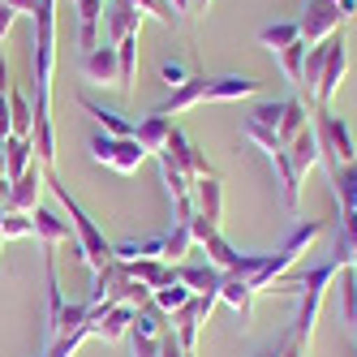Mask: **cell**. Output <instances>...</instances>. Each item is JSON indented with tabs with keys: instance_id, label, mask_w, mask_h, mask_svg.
Masks as SVG:
<instances>
[{
	"instance_id": "obj_1",
	"label": "cell",
	"mask_w": 357,
	"mask_h": 357,
	"mask_svg": "<svg viewBox=\"0 0 357 357\" xmlns=\"http://www.w3.org/2000/svg\"><path fill=\"white\" fill-rule=\"evenodd\" d=\"M336 275H340V263H336V259H327V263H319V267H310V271L280 275L275 284L267 289V293L301 297V310H297V319H293V327H289L301 344H310L314 323H319V310H323V297H327V289H331V280H336Z\"/></svg>"
},
{
	"instance_id": "obj_2",
	"label": "cell",
	"mask_w": 357,
	"mask_h": 357,
	"mask_svg": "<svg viewBox=\"0 0 357 357\" xmlns=\"http://www.w3.org/2000/svg\"><path fill=\"white\" fill-rule=\"evenodd\" d=\"M259 91V82L254 78H237V73H228V78H202V73H194V78L181 86V91H172L160 108H151V116H176V112H185V108H194V104H228V99H245V95H254Z\"/></svg>"
},
{
	"instance_id": "obj_3",
	"label": "cell",
	"mask_w": 357,
	"mask_h": 357,
	"mask_svg": "<svg viewBox=\"0 0 357 357\" xmlns=\"http://www.w3.org/2000/svg\"><path fill=\"white\" fill-rule=\"evenodd\" d=\"M43 181H47V190H52L56 198H61V207L69 211V228H73V254L91 267V271H104L116 254H112V241H104V233H99V224L78 207V202L69 198V185H61V176H52V172H43Z\"/></svg>"
},
{
	"instance_id": "obj_4",
	"label": "cell",
	"mask_w": 357,
	"mask_h": 357,
	"mask_svg": "<svg viewBox=\"0 0 357 357\" xmlns=\"http://www.w3.org/2000/svg\"><path fill=\"white\" fill-rule=\"evenodd\" d=\"M314 138H319V151H323V160H327L331 168H340V164H353V160H357V142H353L349 125H344L336 112L319 108V130H314Z\"/></svg>"
},
{
	"instance_id": "obj_5",
	"label": "cell",
	"mask_w": 357,
	"mask_h": 357,
	"mask_svg": "<svg viewBox=\"0 0 357 357\" xmlns=\"http://www.w3.org/2000/svg\"><path fill=\"white\" fill-rule=\"evenodd\" d=\"M91 160L104 164L112 172H138V164L146 160V146L138 138H112V134H95L91 138Z\"/></svg>"
},
{
	"instance_id": "obj_6",
	"label": "cell",
	"mask_w": 357,
	"mask_h": 357,
	"mask_svg": "<svg viewBox=\"0 0 357 357\" xmlns=\"http://www.w3.org/2000/svg\"><path fill=\"white\" fill-rule=\"evenodd\" d=\"M340 22H344V9L336 5V0H310L305 13H301V22H297V31H301L305 43H323V39H331L340 31Z\"/></svg>"
},
{
	"instance_id": "obj_7",
	"label": "cell",
	"mask_w": 357,
	"mask_h": 357,
	"mask_svg": "<svg viewBox=\"0 0 357 357\" xmlns=\"http://www.w3.org/2000/svg\"><path fill=\"white\" fill-rule=\"evenodd\" d=\"M344 35L336 31L327 39V61H323V73H319V86H314V104L319 108H327L331 104V95H336V86H340V78H344V69H349V52H344Z\"/></svg>"
},
{
	"instance_id": "obj_8",
	"label": "cell",
	"mask_w": 357,
	"mask_h": 357,
	"mask_svg": "<svg viewBox=\"0 0 357 357\" xmlns=\"http://www.w3.org/2000/svg\"><path fill=\"white\" fill-rule=\"evenodd\" d=\"M211 305H215V297H190L181 310L172 314V336H176V344H181L185 353L198 349V331H202V323H207Z\"/></svg>"
},
{
	"instance_id": "obj_9",
	"label": "cell",
	"mask_w": 357,
	"mask_h": 357,
	"mask_svg": "<svg viewBox=\"0 0 357 357\" xmlns=\"http://www.w3.org/2000/svg\"><path fill=\"white\" fill-rule=\"evenodd\" d=\"M43 172H47V168H43V164L35 160V164H31V168L22 172V176H17L13 185H9V198L0 202V207H5V211H13V215H31V211L39 207V194L47 190Z\"/></svg>"
},
{
	"instance_id": "obj_10",
	"label": "cell",
	"mask_w": 357,
	"mask_h": 357,
	"mask_svg": "<svg viewBox=\"0 0 357 357\" xmlns=\"http://www.w3.org/2000/svg\"><path fill=\"white\" fill-rule=\"evenodd\" d=\"M134 305L130 301H121V305H99V310H91V336L95 340H104V344H112V340H125L130 336V327H134Z\"/></svg>"
},
{
	"instance_id": "obj_11",
	"label": "cell",
	"mask_w": 357,
	"mask_h": 357,
	"mask_svg": "<svg viewBox=\"0 0 357 357\" xmlns=\"http://www.w3.org/2000/svg\"><path fill=\"white\" fill-rule=\"evenodd\" d=\"M104 26H108V39L121 43V39L138 35V26H142V9L134 5V0H104Z\"/></svg>"
},
{
	"instance_id": "obj_12",
	"label": "cell",
	"mask_w": 357,
	"mask_h": 357,
	"mask_svg": "<svg viewBox=\"0 0 357 357\" xmlns=\"http://www.w3.org/2000/svg\"><path fill=\"white\" fill-rule=\"evenodd\" d=\"M176 280H181L194 297H215V301H220L224 271H215L211 263H181V267H176Z\"/></svg>"
},
{
	"instance_id": "obj_13",
	"label": "cell",
	"mask_w": 357,
	"mask_h": 357,
	"mask_svg": "<svg viewBox=\"0 0 357 357\" xmlns=\"http://www.w3.org/2000/svg\"><path fill=\"white\" fill-rule=\"evenodd\" d=\"M31 224H35V237L43 241V250H56L61 241H73L69 220H61V211H52V207H35Z\"/></svg>"
},
{
	"instance_id": "obj_14",
	"label": "cell",
	"mask_w": 357,
	"mask_h": 357,
	"mask_svg": "<svg viewBox=\"0 0 357 357\" xmlns=\"http://www.w3.org/2000/svg\"><path fill=\"white\" fill-rule=\"evenodd\" d=\"M82 78H86V82H99V86H104V82L116 86V47H104V43H99L95 52H86V56H82Z\"/></svg>"
},
{
	"instance_id": "obj_15",
	"label": "cell",
	"mask_w": 357,
	"mask_h": 357,
	"mask_svg": "<svg viewBox=\"0 0 357 357\" xmlns=\"http://www.w3.org/2000/svg\"><path fill=\"white\" fill-rule=\"evenodd\" d=\"M284 155H289V164H293V168L305 176V172H310V168L323 160V151H319V138H314L310 130H301V134H297V138L284 146Z\"/></svg>"
},
{
	"instance_id": "obj_16",
	"label": "cell",
	"mask_w": 357,
	"mask_h": 357,
	"mask_svg": "<svg viewBox=\"0 0 357 357\" xmlns=\"http://www.w3.org/2000/svg\"><path fill=\"white\" fill-rule=\"evenodd\" d=\"M31 164H35V142H31V138H13V134H9V142H5V181L13 185L17 176L31 168Z\"/></svg>"
},
{
	"instance_id": "obj_17",
	"label": "cell",
	"mask_w": 357,
	"mask_h": 357,
	"mask_svg": "<svg viewBox=\"0 0 357 357\" xmlns=\"http://www.w3.org/2000/svg\"><path fill=\"white\" fill-rule=\"evenodd\" d=\"M220 301H224V305H233V310H237L241 327L250 323V310H254V289L245 284L241 275H224V289H220Z\"/></svg>"
},
{
	"instance_id": "obj_18",
	"label": "cell",
	"mask_w": 357,
	"mask_h": 357,
	"mask_svg": "<svg viewBox=\"0 0 357 357\" xmlns=\"http://www.w3.org/2000/svg\"><path fill=\"white\" fill-rule=\"evenodd\" d=\"M168 134H172L168 116H146V121H138V130H134V138L146 146V155H160V151L168 146Z\"/></svg>"
},
{
	"instance_id": "obj_19",
	"label": "cell",
	"mask_w": 357,
	"mask_h": 357,
	"mask_svg": "<svg viewBox=\"0 0 357 357\" xmlns=\"http://www.w3.org/2000/svg\"><path fill=\"white\" fill-rule=\"evenodd\" d=\"M202 250H207V263H211L215 271H224V275H237V271H241V254L228 245L220 233H211L207 241H202Z\"/></svg>"
},
{
	"instance_id": "obj_20",
	"label": "cell",
	"mask_w": 357,
	"mask_h": 357,
	"mask_svg": "<svg viewBox=\"0 0 357 357\" xmlns=\"http://www.w3.org/2000/svg\"><path fill=\"white\" fill-rule=\"evenodd\" d=\"M9 125H13V138H31L35 130V104L17 86H9Z\"/></svg>"
},
{
	"instance_id": "obj_21",
	"label": "cell",
	"mask_w": 357,
	"mask_h": 357,
	"mask_svg": "<svg viewBox=\"0 0 357 357\" xmlns=\"http://www.w3.org/2000/svg\"><path fill=\"white\" fill-rule=\"evenodd\" d=\"M331 185H336V207L357 211V160L331 168Z\"/></svg>"
},
{
	"instance_id": "obj_22",
	"label": "cell",
	"mask_w": 357,
	"mask_h": 357,
	"mask_svg": "<svg viewBox=\"0 0 357 357\" xmlns=\"http://www.w3.org/2000/svg\"><path fill=\"white\" fill-rule=\"evenodd\" d=\"M78 104H82V108H86V112H91V116L99 121V125H104V134H112V138H134V130H138V125H134V121H125L121 112H112V108H99V104H91L86 95L78 99Z\"/></svg>"
},
{
	"instance_id": "obj_23",
	"label": "cell",
	"mask_w": 357,
	"mask_h": 357,
	"mask_svg": "<svg viewBox=\"0 0 357 357\" xmlns=\"http://www.w3.org/2000/svg\"><path fill=\"white\" fill-rule=\"evenodd\" d=\"M112 47H116V86L130 91V86H134V69H138V35L121 39V43H112Z\"/></svg>"
},
{
	"instance_id": "obj_24",
	"label": "cell",
	"mask_w": 357,
	"mask_h": 357,
	"mask_svg": "<svg viewBox=\"0 0 357 357\" xmlns=\"http://www.w3.org/2000/svg\"><path fill=\"white\" fill-rule=\"evenodd\" d=\"M190 245H194V233H190V220H176L168 233H164V263H181L185 254H190Z\"/></svg>"
},
{
	"instance_id": "obj_25",
	"label": "cell",
	"mask_w": 357,
	"mask_h": 357,
	"mask_svg": "<svg viewBox=\"0 0 357 357\" xmlns=\"http://www.w3.org/2000/svg\"><path fill=\"white\" fill-rule=\"evenodd\" d=\"M190 297H194V293L181 284V280H172V284H164V289H155V293H151V301H155V305H160V310H164L168 319H172L176 310H181V305H185Z\"/></svg>"
},
{
	"instance_id": "obj_26",
	"label": "cell",
	"mask_w": 357,
	"mask_h": 357,
	"mask_svg": "<svg viewBox=\"0 0 357 357\" xmlns=\"http://www.w3.org/2000/svg\"><path fill=\"white\" fill-rule=\"evenodd\" d=\"M305 52H310V43H305V39H297V43H289V47H280V65H284V73H289V78L301 86V69H305Z\"/></svg>"
},
{
	"instance_id": "obj_27",
	"label": "cell",
	"mask_w": 357,
	"mask_h": 357,
	"mask_svg": "<svg viewBox=\"0 0 357 357\" xmlns=\"http://www.w3.org/2000/svg\"><path fill=\"white\" fill-rule=\"evenodd\" d=\"M241 134H245V142H254L259 151H267V155L284 151V146H280V138H275V130H267V125H263V121H254V116L241 125Z\"/></svg>"
},
{
	"instance_id": "obj_28",
	"label": "cell",
	"mask_w": 357,
	"mask_h": 357,
	"mask_svg": "<svg viewBox=\"0 0 357 357\" xmlns=\"http://www.w3.org/2000/svg\"><path fill=\"white\" fill-rule=\"evenodd\" d=\"M271 52H280V47H289V43H297L301 39V31H297V22H275V26H263V35H259Z\"/></svg>"
},
{
	"instance_id": "obj_29",
	"label": "cell",
	"mask_w": 357,
	"mask_h": 357,
	"mask_svg": "<svg viewBox=\"0 0 357 357\" xmlns=\"http://www.w3.org/2000/svg\"><path fill=\"white\" fill-rule=\"evenodd\" d=\"M17 237H35V224L31 215H5V228H0V241H17Z\"/></svg>"
},
{
	"instance_id": "obj_30",
	"label": "cell",
	"mask_w": 357,
	"mask_h": 357,
	"mask_svg": "<svg viewBox=\"0 0 357 357\" xmlns=\"http://www.w3.org/2000/svg\"><path fill=\"white\" fill-rule=\"evenodd\" d=\"M160 78H164L172 91H181V86L194 78V69H190L185 61H164V65H160Z\"/></svg>"
},
{
	"instance_id": "obj_31",
	"label": "cell",
	"mask_w": 357,
	"mask_h": 357,
	"mask_svg": "<svg viewBox=\"0 0 357 357\" xmlns=\"http://www.w3.org/2000/svg\"><path fill=\"white\" fill-rule=\"evenodd\" d=\"M125 340H130L134 357H160V340H151V336H125Z\"/></svg>"
},
{
	"instance_id": "obj_32",
	"label": "cell",
	"mask_w": 357,
	"mask_h": 357,
	"mask_svg": "<svg viewBox=\"0 0 357 357\" xmlns=\"http://www.w3.org/2000/svg\"><path fill=\"white\" fill-rule=\"evenodd\" d=\"M160 357H194V353H185L181 344H176V336H172V327L160 336Z\"/></svg>"
},
{
	"instance_id": "obj_33",
	"label": "cell",
	"mask_w": 357,
	"mask_h": 357,
	"mask_svg": "<svg viewBox=\"0 0 357 357\" xmlns=\"http://www.w3.org/2000/svg\"><path fill=\"white\" fill-rule=\"evenodd\" d=\"M13 22H17V9H9V5H0V39H5V35L13 31Z\"/></svg>"
},
{
	"instance_id": "obj_34",
	"label": "cell",
	"mask_w": 357,
	"mask_h": 357,
	"mask_svg": "<svg viewBox=\"0 0 357 357\" xmlns=\"http://www.w3.org/2000/svg\"><path fill=\"white\" fill-rule=\"evenodd\" d=\"M0 5H9V9H17V13H31V17H35L39 0H0Z\"/></svg>"
},
{
	"instance_id": "obj_35",
	"label": "cell",
	"mask_w": 357,
	"mask_h": 357,
	"mask_svg": "<svg viewBox=\"0 0 357 357\" xmlns=\"http://www.w3.org/2000/svg\"><path fill=\"white\" fill-rule=\"evenodd\" d=\"M190 5H194V0H168V9H172V13H176V17H181V13H185V9H190Z\"/></svg>"
},
{
	"instance_id": "obj_36",
	"label": "cell",
	"mask_w": 357,
	"mask_h": 357,
	"mask_svg": "<svg viewBox=\"0 0 357 357\" xmlns=\"http://www.w3.org/2000/svg\"><path fill=\"white\" fill-rule=\"evenodd\" d=\"M254 357H275V349H263V353H254Z\"/></svg>"
},
{
	"instance_id": "obj_37",
	"label": "cell",
	"mask_w": 357,
	"mask_h": 357,
	"mask_svg": "<svg viewBox=\"0 0 357 357\" xmlns=\"http://www.w3.org/2000/svg\"><path fill=\"white\" fill-rule=\"evenodd\" d=\"M5 215H9V211H5V207H0V228H5Z\"/></svg>"
},
{
	"instance_id": "obj_38",
	"label": "cell",
	"mask_w": 357,
	"mask_h": 357,
	"mask_svg": "<svg viewBox=\"0 0 357 357\" xmlns=\"http://www.w3.org/2000/svg\"><path fill=\"white\" fill-rule=\"evenodd\" d=\"M349 267H353V271H357V254H353V263H349Z\"/></svg>"
}]
</instances>
